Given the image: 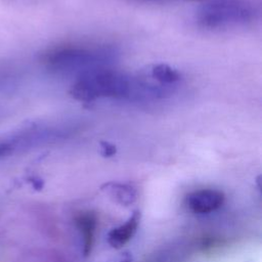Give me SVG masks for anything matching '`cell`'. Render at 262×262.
Here are the masks:
<instances>
[{
    "instance_id": "obj_6",
    "label": "cell",
    "mask_w": 262,
    "mask_h": 262,
    "mask_svg": "<svg viewBox=\"0 0 262 262\" xmlns=\"http://www.w3.org/2000/svg\"><path fill=\"white\" fill-rule=\"evenodd\" d=\"M140 212L135 211L121 225L113 228L107 234V243L114 249H121L135 234L140 222Z\"/></svg>"
},
{
    "instance_id": "obj_7",
    "label": "cell",
    "mask_w": 262,
    "mask_h": 262,
    "mask_svg": "<svg viewBox=\"0 0 262 262\" xmlns=\"http://www.w3.org/2000/svg\"><path fill=\"white\" fill-rule=\"evenodd\" d=\"M144 73L156 82L166 86L176 87L180 81V74L166 63L151 64L144 70Z\"/></svg>"
},
{
    "instance_id": "obj_8",
    "label": "cell",
    "mask_w": 262,
    "mask_h": 262,
    "mask_svg": "<svg viewBox=\"0 0 262 262\" xmlns=\"http://www.w3.org/2000/svg\"><path fill=\"white\" fill-rule=\"evenodd\" d=\"M77 225L83 237V253L85 255H88L91 251L93 241H94V234L96 229V218L90 212L83 213L79 215V217L77 218Z\"/></svg>"
},
{
    "instance_id": "obj_4",
    "label": "cell",
    "mask_w": 262,
    "mask_h": 262,
    "mask_svg": "<svg viewBox=\"0 0 262 262\" xmlns=\"http://www.w3.org/2000/svg\"><path fill=\"white\" fill-rule=\"evenodd\" d=\"M75 124H34L0 139V158L37 145L55 142L71 136L77 130Z\"/></svg>"
},
{
    "instance_id": "obj_11",
    "label": "cell",
    "mask_w": 262,
    "mask_h": 262,
    "mask_svg": "<svg viewBox=\"0 0 262 262\" xmlns=\"http://www.w3.org/2000/svg\"><path fill=\"white\" fill-rule=\"evenodd\" d=\"M120 262H131V257L128 255V253H125V254L122 256Z\"/></svg>"
},
{
    "instance_id": "obj_5",
    "label": "cell",
    "mask_w": 262,
    "mask_h": 262,
    "mask_svg": "<svg viewBox=\"0 0 262 262\" xmlns=\"http://www.w3.org/2000/svg\"><path fill=\"white\" fill-rule=\"evenodd\" d=\"M224 199V193L218 189L203 188L189 193L186 204L193 213L208 214L218 210L223 205Z\"/></svg>"
},
{
    "instance_id": "obj_3",
    "label": "cell",
    "mask_w": 262,
    "mask_h": 262,
    "mask_svg": "<svg viewBox=\"0 0 262 262\" xmlns=\"http://www.w3.org/2000/svg\"><path fill=\"white\" fill-rule=\"evenodd\" d=\"M256 11L246 0H208L198 8L195 18L206 30H220L252 21Z\"/></svg>"
},
{
    "instance_id": "obj_12",
    "label": "cell",
    "mask_w": 262,
    "mask_h": 262,
    "mask_svg": "<svg viewBox=\"0 0 262 262\" xmlns=\"http://www.w3.org/2000/svg\"><path fill=\"white\" fill-rule=\"evenodd\" d=\"M198 1H203V2H206V1H208V0H198Z\"/></svg>"
},
{
    "instance_id": "obj_9",
    "label": "cell",
    "mask_w": 262,
    "mask_h": 262,
    "mask_svg": "<svg viewBox=\"0 0 262 262\" xmlns=\"http://www.w3.org/2000/svg\"><path fill=\"white\" fill-rule=\"evenodd\" d=\"M102 189L111 196H114L116 202L125 206L132 204L136 200V190L128 184L111 182L105 184Z\"/></svg>"
},
{
    "instance_id": "obj_1",
    "label": "cell",
    "mask_w": 262,
    "mask_h": 262,
    "mask_svg": "<svg viewBox=\"0 0 262 262\" xmlns=\"http://www.w3.org/2000/svg\"><path fill=\"white\" fill-rule=\"evenodd\" d=\"M135 86V75L105 67L77 76L70 94L80 102H93L102 98L134 102Z\"/></svg>"
},
{
    "instance_id": "obj_10",
    "label": "cell",
    "mask_w": 262,
    "mask_h": 262,
    "mask_svg": "<svg viewBox=\"0 0 262 262\" xmlns=\"http://www.w3.org/2000/svg\"><path fill=\"white\" fill-rule=\"evenodd\" d=\"M116 146L110 142L101 141L100 142V152L103 157H112L116 154Z\"/></svg>"
},
{
    "instance_id": "obj_2",
    "label": "cell",
    "mask_w": 262,
    "mask_h": 262,
    "mask_svg": "<svg viewBox=\"0 0 262 262\" xmlns=\"http://www.w3.org/2000/svg\"><path fill=\"white\" fill-rule=\"evenodd\" d=\"M116 57V49L110 46L60 45L44 52L41 61L51 72L79 76L91 70L108 67Z\"/></svg>"
}]
</instances>
